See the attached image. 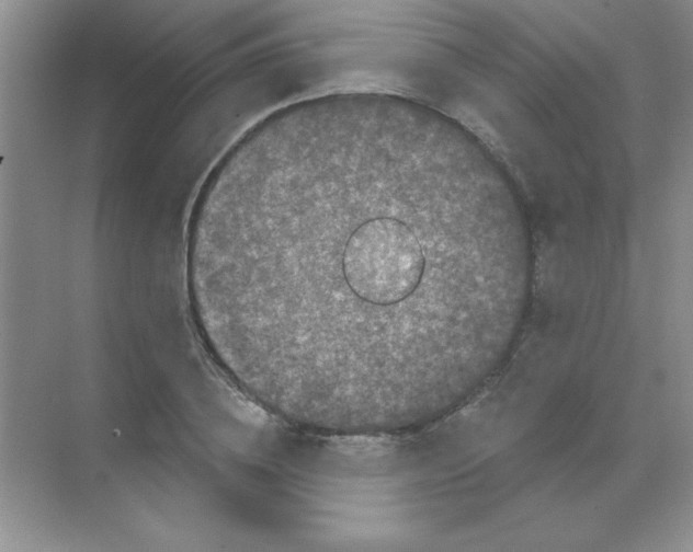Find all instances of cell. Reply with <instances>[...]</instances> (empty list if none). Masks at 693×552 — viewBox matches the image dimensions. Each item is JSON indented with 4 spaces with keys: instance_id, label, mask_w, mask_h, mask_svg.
I'll use <instances>...</instances> for the list:
<instances>
[{
    "instance_id": "1",
    "label": "cell",
    "mask_w": 693,
    "mask_h": 552,
    "mask_svg": "<svg viewBox=\"0 0 693 552\" xmlns=\"http://www.w3.org/2000/svg\"><path fill=\"white\" fill-rule=\"evenodd\" d=\"M505 182L434 111L387 93L288 106L196 205L188 284L234 381L286 422L424 425L504 357L531 284Z\"/></svg>"
}]
</instances>
